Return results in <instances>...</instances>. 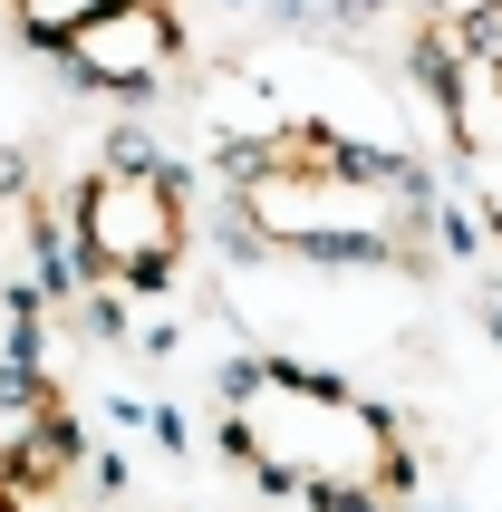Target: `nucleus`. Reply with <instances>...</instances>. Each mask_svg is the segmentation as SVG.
Instances as JSON below:
<instances>
[{
	"label": "nucleus",
	"mask_w": 502,
	"mask_h": 512,
	"mask_svg": "<svg viewBox=\"0 0 502 512\" xmlns=\"http://www.w3.org/2000/svg\"><path fill=\"white\" fill-rule=\"evenodd\" d=\"M223 445L251 484L300 493L319 512H387L406 503V435L387 406H367L338 377L290 358H242L223 377Z\"/></svg>",
	"instance_id": "nucleus-1"
},
{
	"label": "nucleus",
	"mask_w": 502,
	"mask_h": 512,
	"mask_svg": "<svg viewBox=\"0 0 502 512\" xmlns=\"http://www.w3.org/2000/svg\"><path fill=\"white\" fill-rule=\"evenodd\" d=\"M232 203L271 252L309 261H416L425 252V184L338 126H280L232 155Z\"/></svg>",
	"instance_id": "nucleus-2"
},
{
	"label": "nucleus",
	"mask_w": 502,
	"mask_h": 512,
	"mask_svg": "<svg viewBox=\"0 0 502 512\" xmlns=\"http://www.w3.org/2000/svg\"><path fill=\"white\" fill-rule=\"evenodd\" d=\"M78 252L97 281L155 290L184 261V194L165 165H107L78 184Z\"/></svg>",
	"instance_id": "nucleus-3"
},
{
	"label": "nucleus",
	"mask_w": 502,
	"mask_h": 512,
	"mask_svg": "<svg viewBox=\"0 0 502 512\" xmlns=\"http://www.w3.org/2000/svg\"><path fill=\"white\" fill-rule=\"evenodd\" d=\"M174 49H184V29H174L165 0H126L107 20H87L58 58H68L78 78H97V87H155L174 68Z\"/></svg>",
	"instance_id": "nucleus-4"
},
{
	"label": "nucleus",
	"mask_w": 502,
	"mask_h": 512,
	"mask_svg": "<svg viewBox=\"0 0 502 512\" xmlns=\"http://www.w3.org/2000/svg\"><path fill=\"white\" fill-rule=\"evenodd\" d=\"M0 512H87L49 455H0Z\"/></svg>",
	"instance_id": "nucleus-5"
},
{
	"label": "nucleus",
	"mask_w": 502,
	"mask_h": 512,
	"mask_svg": "<svg viewBox=\"0 0 502 512\" xmlns=\"http://www.w3.org/2000/svg\"><path fill=\"white\" fill-rule=\"evenodd\" d=\"M0 10H10V20L39 39V49H68L87 20H107V10H126V0H0Z\"/></svg>",
	"instance_id": "nucleus-6"
},
{
	"label": "nucleus",
	"mask_w": 502,
	"mask_h": 512,
	"mask_svg": "<svg viewBox=\"0 0 502 512\" xmlns=\"http://www.w3.org/2000/svg\"><path fill=\"white\" fill-rule=\"evenodd\" d=\"M464 29H474V49L493 58V78H502V0H483V10H464Z\"/></svg>",
	"instance_id": "nucleus-7"
}]
</instances>
